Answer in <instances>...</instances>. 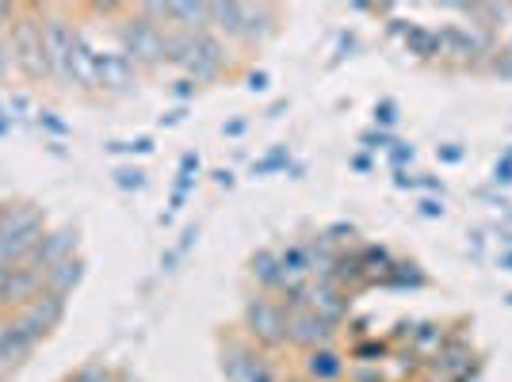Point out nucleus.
I'll list each match as a JSON object with an SVG mask.
<instances>
[{"label":"nucleus","instance_id":"f257e3e1","mask_svg":"<svg viewBox=\"0 0 512 382\" xmlns=\"http://www.w3.org/2000/svg\"><path fill=\"white\" fill-rule=\"evenodd\" d=\"M115 35H119V50H123L134 65H161L169 58V27H161L157 20H150V16L142 12V4L130 8V16L115 27Z\"/></svg>","mask_w":512,"mask_h":382},{"label":"nucleus","instance_id":"f03ea898","mask_svg":"<svg viewBox=\"0 0 512 382\" xmlns=\"http://www.w3.org/2000/svg\"><path fill=\"white\" fill-rule=\"evenodd\" d=\"M8 50H12V69H20L27 81L46 77V50H43V12L39 8H20L16 23L8 31Z\"/></svg>","mask_w":512,"mask_h":382},{"label":"nucleus","instance_id":"7ed1b4c3","mask_svg":"<svg viewBox=\"0 0 512 382\" xmlns=\"http://www.w3.org/2000/svg\"><path fill=\"white\" fill-rule=\"evenodd\" d=\"M43 12V50H46V77L69 85V69H73V50L81 31L73 27V20H65L62 8H39Z\"/></svg>","mask_w":512,"mask_h":382},{"label":"nucleus","instance_id":"20e7f679","mask_svg":"<svg viewBox=\"0 0 512 382\" xmlns=\"http://www.w3.org/2000/svg\"><path fill=\"white\" fill-rule=\"evenodd\" d=\"M245 333L264 348L287 344V310L279 306V298H253L245 306Z\"/></svg>","mask_w":512,"mask_h":382},{"label":"nucleus","instance_id":"39448f33","mask_svg":"<svg viewBox=\"0 0 512 382\" xmlns=\"http://www.w3.org/2000/svg\"><path fill=\"white\" fill-rule=\"evenodd\" d=\"M62 318H65V298H54V295H46V291H39L27 306H20V310L12 314V321L20 325L23 333H31L35 340H43L50 329H58Z\"/></svg>","mask_w":512,"mask_h":382},{"label":"nucleus","instance_id":"423d86ee","mask_svg":"<svg viewBox=\"0 0 512 382\" xmlns=\"http://www.w3.org/2000/svg\"><path fill=\"white\" fill-rule=\"evenodd\" d=\"M333 337H337V325L318 318L314 310H291L287 314V344L310 352V348H321V344H333Z\"/></svg>","mask_w":512,"mask_h":382},{"label":"nucleus","instance_id":"0eeeda50","mask_svg":"<svg viewBox=\"0 0 512 382\" xmlns=\"http://www.w3.org/2000/svg\"><path fill=\"white\" fill-rule=\"evenodd\" d=\"M306 310H314L318 318L341 325L348 318V310H352V298L344 295V287H337L333 279H310V287H306Z\"/></svg>","mask_w":512,"mask_h":382},{"label":"nucleus","instance_id":"6e6552de","mask_svg":"<svg viewBox=\"0 0 512 382\" xmlns=\"http://www.w3.org/2000/svg\"><path fill=\"white\" fill-rule=\"evenodd\" d=\"M134 81H138V65L123 50H96V88L127 92Z\"/></svg>","mask_w":512,"mask_h":382},{"label":"nucleus","instance_id":"1a4fd4ad","mask_svg":"<svg viewBox=\"0 0 512 382\" xmlns=\"http://www.w3.org/2000/svg\"><path fill=\"white\" fill-rule=\"evenodd\" d=\"M73 249H77V230L62 226V230H50V234H43V241L31 249V256H27L23 264H27V268H39V272H46L50 264L69 260V256H73Z\"/></svg>","mask_w":512,"mask_h":382},{"label":"nucleus","instance_id":"9d476101","mask_svg":"<svg viewBox=\"0 0 512 382\" xmlns=\"http://www.w3.org/2000/svg\"><path fill=\"white\" fill-rule=\"evenodd\" d=\"M470 348L463 344V340H448L432 360L425 363V371H428V379L432 382H455L463 371L470 367Z\"/></svg>","mask_w":512,"mask_h":382},{"label":"nucleus","instance_id":"9b49d317","mask_svg":"<svg viewBox=\"0 0 512 382\" xmlns=\"http://www.w3.org/2000/svg\"><path fill=\"white\" fill-rule=\"evenodd\" d=\"M35 344H39V340L31 337V333H23L20 325L8 318L4 333H0V371H8V367H16V363L27 360V356L35 352Z\"/></svg>","mask_w":512,"mask_h":382},{"label":"nucleus","instance_id":"f8f14e48","mask_svg":"<svg viewBox=\"0 0 512 382\" xmlns=\"http://www.w3.org/2000/svg\"><path fill=\"white\" fill-rule=\"evenodd\" d=\"M77 283H81V260H77V256L58 260V264H50L43 272V291L54 298H69Z\"/></svg>","mask_w":512,"mask_h":382},{"label":"nucleus","instance_id":"ddd939ff","mask_svg":"<svg viewBox=\"0 0 512 382\" xmlns=\"http://www.w3.org/2000/svg\"><path fill=\"white\" fill-rule=\"evenodd\" d=\"M306 375L314 382H337L344 375V356L333 344H321L306 352Z\"/></svg>","mask_w":512,"mask_h":382},{"label":"nucleus","instance_id":"4468645a","mask_svg":"<svg viewBox=\"0 0 512 382\" xmlns=\"http://www.w3.org/2000/svg\"><path fill=\"white\" fill-rule=\"evenodd\" d=\"M249 272L260 287H268V291H283L287 287V276H283V268H279V253H268V249H260V253L249 260Z\"/></svg>","mask_w":512,"mask_h":382},{"label":"nucleus","instance_id":"2eb2a0df","mask_svg":"<svg viewBox=\"0 0 512 382\" xmlns=\"http://www.w3.org/2000/svg\"><path fill=\"white\" fill-rule=\"evenodd\" d=\"M279 268H283V276L287 279H302V283H310V245H287V249H279Z\"/></svg>","mask_w":512,"mask_h":382},{"label":"nucleus","instance_id":"dca6fc26","mask_svg":"<svg viewBox=\"0 0 512 382\" xmlns=\"http://www.w3.org/2000/svg\"><path fill=\"white\" fill-rule=\"evenodd\" d=\"M406 46L413 54H421V58H432V54H440V35H436V31H425V27H409Z\"/></svg>","mask_w":512,"mask_h":382},{"label":"nucleus","instance_id":"f3484780","mask_svg":"<svg viewBox=\"0 0 512 382\" xmlns=\"http://www.w3.org/2000/svg\"><path fill=\"white\" fill-rule=\"evenodd\" d=\"M413 340H417V348L436 344V352H440L448 344V333H444V325H421V329H413Z\"/></svg>","mask_w":512,"mask_h":382},{"label":"nucleus","instance_id":"a211bd4d","mask_svg":"<svg viewBox=\"0 0 512 382\" xmlns=\"http://www.w3.org/2000/svg\"><path fill=\"white\" fill-rule=\"evenodd\" d=\"M69 382H111V371L100 367V363H92V367H81Z\"/></svg>","mask_w":512,"mask_h":382},{"label":"nucleus","instance_id":"6ab92c4d","mask_svg":"<svg viewBox=\"0 0 512 382\" xmlns=\"http://www.w3.org/2000/svg\"><path fill=\"white\" fill-rule=\"evenodd\" d=\"M352 234H356V230H352L348 222H337V226H329V230L321 234V241H325V245L333 249V245H341V241H348V237H352Z\"/></svg>","mask_w":512,"mask_h":382},{"label":"nucleus","instance_id":"aec40b11","mask_svg":"<svg viewBox=\"0 0 512 382\" xmlns=\"http://www.w3.org/2000/svg\"><path fill=\"white\" fill-rule=\"evenodd\" d=\"M115 184H119V188H142V184H146V172L142 169H119L115 172Z\"/></svg>","mask_w":512,"mask_h":382},{"label":"nucleus","instance_id":"412c9836","mask_svg":"<svg viewBox=\"0 0 512 382\" xmlns=\"http://www.w3.org/2000/svg\"><path fill=\"white\" fill-rule=\"evenodd\" d=\"M16 4H0V35H8L12 31V23H16Z\"/></svg>","mask_w":512,"mask_h":382},{"label":"nucleus","instance_id":"4be33fe9","mask_svg":"<svg viewBox=\"0 0 512 382\" xmlns=\"http://www.w3.org/2000/svg\"><path fill=\"white\" fill-rule=\"evenodd\" d=\"M501 54V50H497ZM493 73H501V77H512V46L501 54V58H493Z\"/></svg>","mask_w":512,"mask_h":382},{"label":"nucleus","instance_id":"5701e85b","mask_svg":"<svg viewBox=\"0 0 512 382\" xmlns=\"http://www.w3.org/2000/svg\"><path fill=\"white\" fill-rule=\"evenodd\" d=\"M12 73V50H8V35H0V77Z\"/></svg>","mask_w":512,"mask_h":382},{"label":"nucleus","instance_id":"b1692460","mask_svg":"<svg viewBox=\"0 0 512 382\" xmlns=\"http://www.w3.org/2000/svg\"><path fill=\"white\" fill-rule=\"evenodd\" d=\"M493 180H497V184H512V161H509V157H505V161L493 169Z\"/></svg>","mask_w":512,"mask_h":382},{"label":"nucleus","instance_id":"393cba45","mask_svg":"<svg viewBox=\"0 0 512 382\" xmlns=\"http://www.w3.org/2000/svg\"><path fill=\"white\" fill-rule=\"evenodd\" d=\"M383 352H386V344H360V348H356L360 360H367V356H383Z\"/></svg>","mask_w":512,"mask_h":382},{"label":"nucleus","instance_id":"a878e982","mask_svg":"<svg viewBox=\"0 0 512 382\" xmlns=\"http://www.w3.org/2000/svg\"><path fill=\"white\" fill-rule=\"evenodd\" d=\"M375 119H379V123H383V127H390V123H394V104L375 107Z\"/></svg>","mask_w":512,"mask_h":382},{"label":"nucleus","instance_id":"bb28decb","mask_svg":"<svg viewBox=\"0 0 512 382\" xmlns=\"http://www.w3.org/2000/svg\"><path fill=\"white\" fill-rule=\"evenodd\" d=\"M249 88H253V92H264V88H268V73H249Z\"/></svg>","mask_w":512,"mask_h":382},{"label":"nucleus","instance_id":"cd10ccee","mask_svg":"<svg viewBox=\"0 0 512 382\" xmlns=\"http://www.w3.org/2000/svg\"><path fill=\"white\" fill-rule=\"evenodd\" d=\"M406 161H413V146H398L394 149V165H406Z\"/></svg>","mask_w":512,"mask_h":382},{"label":"nucleus","instance_id":"c85d7f7f","mask_svg":"<svg viewBox=\"0 0 512 382\" xmlns=\"http://www.w3.org/2000/svg\"><path fill=\"white\" fill-rule=\"evenodd\" d=\"M440 157H444V161H459V157H463V149H459V146H444V149H440Z\"/></svg>","mask_w":512,"mask_h":382},{"label":"nucleus","instance_id":"c756f323","mask_svg":"<svg viewBox=\"0 0 512 382\" xmlns=\"http://www.w3.org/2000/svg\"><path fill=\"white\" fill-rule=\"evenodd\" d=\"M421 211H425L428 218H436V214H444V207H440V203H432V199H428V203H421Z\"/></svg>","mask_w":512,"mask_h":382},{"label":"nucleus","instance_id":"7c9ffc66","mask_svg":"<svg viewBox=\"0 0 512 382\" xmlns=\"http://www.w3.org/2000/svg\"><path fill=\"white\" fill-rule=\"evenodd\" d=\"M43 123H46V127H50V130H54V134H65V127H62V123H58V119H50V115H46V111H43Z\"/></svg>","mask_w":512,"mask_h":382},{"label":"nucleus","instance_id":"2f4dec72","mask_svg":"<svg viewBox=\"0 0 512 382\" xmlns=\"http://www.w3.org/2000/svg\"><path fill=\"white\" fill-rule=\"evenodd\" d=\"M214 180H218L222 188H230V184H234V176H230V172H214Z\"/></svg>","mask_w":512,"mask_h":382},{"label":"nucleus","instance_id":"473e14b6","mask_svg":"<svg viewBox=\"0 0 512 382\" xmlns=\"http://www.w3.org/2000/svg\"><path fill=\"white\" fill-rule=\"evenodd\" d=\"M501 268H505V272H512V253L501 256Z\"/></svg>","mask_w":512,"mask_h":382},{"label":"nucleus","instance_id":"72a5a7b5","mask_svg":"<svg viewBox=\"0 0 512 382\" xmlns=\"http://www.w3.org/2000/svg\"><path fill=\"white\" fill-rule=\"evenodd\" d=\"M455 382H478V375H470V379H467V371H463V375H459Z\"/></svg>","mask_w":512,"mask_h":382},{"label":"nucleus","instance_id":"f704fd0d","mask_svg":"<svg viewBox=\"0 0 512 382\" xmlns=\"http://www.w3.org/2000/svg\"><path fill=\"white\" fill-rule=\"evenodd\" d=\"M4 325H8V318H4V314H0V333H4Z\"/></svg>","mask_w":512,"mask_h":382},{"label":"nucleus","instance_id":"c9c22d12","mask_svg":"<svg viewBox=\"0 0 512 382\" xmlns=\"http://www.w3.org/2000/svg\"><path fill=\"white\" fill-rule=\"evenodd\" d=\"M0 382H4V371H0Z\"/></svg>","mask_w":512,"mask_h":382},{"label":"nucleus","instance_id":"e433bc0d","mask_svg":"<svg viewBox=\"0 0 512 382\" xmlns=\"http://www.w3.org/2000/svg\"><path fill=\"white\" fill-rule=\"evenodd\" d=\"M509 161H512V153H509Z\"/></svg>","mask_w":512,"mask_h":382}]
</instances>
